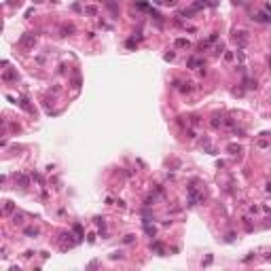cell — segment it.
<instances>
[{
	"instance_id": "obj_2",
	"label": "cell",
	"mask_w": 271,
	"mask_h": 271,
	"mask_svg": "<svg viewBox=\"0 0 271 271\" xmlns=\"http://www.w3.org/2000/svg\"><path fill=\"white\" fill-rule=\"evenodd\" d=\"M34 43H36V36H34V34H24V36L19 38V45H21L24 49H30V47H34Z\"/></svg>"
},
{
	"instance_id": "obj_18",
	"label": "cell",
	"mask_w": 271,
	"mask_h": 271,
	"mask_svg": "<svg viewBox=\"0 0 271 271\" xmlns=\"http://www.w3.org/2000/svg\"><path fill=\"white\" fill-rule=\"evenodd\" d=\"M244 83H246V87H248V89H256V80H250V78H246Z\"/></svg>"
},
{
	"instance_id": "obj_11",
	"label": "cell",
	"mask_w": 271,
	"mask_h": 271,
	"mask_svg": "<svg viewBox=\"0 0 271 271\" xmlns=\"http://www.w3.org/2000/svg\"><path fill=\"white\" fill-rule=\"evenodd\" d=\"M229 150H231V155H237V153H241V146L239 144H229Z\"/></svg>"
},
{
	"instance_id": "obj_8",
	"label": "cell",
	"mask_w": 271,
	"mask_h": 271,
	"mask_svg": "<svg viewBox=\"0 0 271 271\" xmlns=\"http://www.w3.org/2000/svg\"><path fill=\"white\" fill-rule=\"evenodd\" d=\"M72 32H74V26H64L61 28V36H70Z\"/></svg>"
},
{
	"instance_id": "obj_7",
	"label": "cell",
	"mask_w": 271,
	"mask_h": 271,
	"mask_svg": "<svg viewBox=\"0 0 271 271\" xmlns=\"http://www.w3.org/2000/svg\"><path fill=\"white\" fill-rule=\"evenodd\" d=\"M197 66H203V61L197 59V57H191V59H189V68H197Z\"/></svg>"
},
{
	"instance_id": "obj_15",
	"label": "cell",
	"mask_w": 271,
	"mask_h": 271,
	"mask_svg": "<svg viewBox=\"0 0 271 271\" xmlns=\"http://www.w3.org/2000/svg\"><path fill=\"white\" fill-rule=\"evenodd\" d=\"M26 235H28V237H36V235H38V229H32V227H28V229H26Z\"/></svg>"
},
{
	"instance_id": "obj_21",
	"label": "cell",
	"mask_w": 271,
	"mask_h": 271,
	"mask_svg": "<svg viewBox=\"0 0 271 271\" xmlns=\"http://www.w3.org/2000/svg\"><path fill=\"white\" fill-rule=\"evenodd\" d=\"M85 11H87V13H89V15H93V13H96V7H87V9H85Z\"/></svg>"
},
{
	"instance_id": "obj_1",
	"label": "cell",
	"mask_w": 271,
	"mask_h": 271,
	"mask_svg": "<svg viewBox=\"0 0 271 271\" xmlns=\"http://www.w3.org/2000/svg\"><path fill=\"white\" fill-rule=\"evenodd\" d=\"M201 199H203V195H199V193H197V187L191 184V187H189V206H197Z\"/></svg>"
},
{
	"instance_id": "obj_12",
	"label": "cell",
	"mask_w": 271,
	"mask_h": 271,
	"mask_svg": "<svg viewBox=\"0 0 271 271\" xmlns=\"http://www.w3.org/2000/svg\"><path fill=\"white\" fill-rule=\"evenodd\" d=\"M144 231H146V233H148L150 237L155 235V227H150V225H148V220H144Z\"/></svg>"
},
{
	"instance_id": "obj_22",
	"label": "cell",
	"mask_w": 271,
	"mask_h": 271,
	"mask_svg": "<svg viewBox=\"0 0 271 271\" xmlns=\"http://www.w3.org/2000/svg\"><path fill=\"white\" fill-rule=\"evenodd\" d=\"M267 193H271V182H269V184H267Z\"/></svg>"
},
{
	"instance_id": "obj_23",
	"label": "cell",
	"mask_w": 271,
	"mask_h": 271,
	"mask_svg": "<svg viewBox=\"0 0 271 271\" xmlns=\"http://www.w3.org/2000/svg\"><path fill=\"white\" fill-rule=\"evenodd\" d=\"M269 66H271V57H269Z\"/></svg>"
},
{
	"instance_id": "obj_3",
	"label": "cell",
	"mask_w": 271,
	"mask_h": 271,
	"mask_svg": "<svg viewBox=\"0 0 271 271\" xmlns=\"http://www.w3.org/2000/svg\"><path fill=\"white\" fill-rule=\"evenodd\" d=\"M252 19L258 21V24H269L271 21V15L269 13H258V15H252Z\"/></svg>"
},
{
	"instance_id": "obj_13",
	"label": "cell",
	"mask_w": 271,
	"mask_h": 271,
	"mask_svg": "<svg viewBox=\"0 0 271 271\" xmlns=\"http://www.w3.org/2000/svg\"><path fill=\"white\" fill-rule=\"evenodd\" d=\"M178 89H180V91H182V93H189V91H191L193 87H191V83H182V87H178Z\"/></svg>"
},
{
	"instance_id": "obj_20",
	"label": "cell",
	"mask_w": 271,
	"mask_h": 271,
	"mask_svg": "<svg viewBox=\"0 0 271 271\" xmlns=\"http://www.w3.org/2000/svg\"><path fill=\"white\" fill-rule=\"evenodd\" d=\"M225 125H227V127H233L235 121H233V119H225Z\"/></svg>"
},
{
	"instance_id": "obj_10",
	"label": "cell",
	"mask_w": 271,
	"mask_h": 271,
	"mask_svg": "<svg viewBox=\"0 0 271 271\" xmlns=\"http://www.w3.org/2000/svg\"><path fill=\"white\" fill-rule=\"evenodd\" d=\"M246 32H235V40H239V45H246Z\"/></svg>"
},
{
	"instance_id": "obj_5",
	"label": "cell",
	"mask_w": 271,
	"mask_h": 271,
	"mask_svg": "<svg viewBox=\"0 0 271 271\" xmlns=\"http://www.w3.org/2000/svg\"><path fill=\"white\" fill-rule=\"evenodd\" d=\"M2 80H7V83H11V80H17V72H13V70H7V72L2 74Z\"/></svg>"
},
{
	"instance_id": "obj_16",
	"label": "cell",
	"mask_w": 271,
	"mask_h": 271,
	"mask_svg": "<svg viewBox=\"0 0 271 271\" xmlns=\"http://www.w3.org/2000/svg\"><path fill=\"white\" fill-rule=\"evenodd\" d=\"M13 210H15V206H13L11 201H7V203H5V214H11Z\"/></svg>"
},
{
	"instance_id": "obj_19",
	"label": "cell",
	"mask_w": 271,
	"mask_h": 271,
	"mask_svg": "<svg viewBox=\"0 0 271 271\" xmlns=\"http://www.w3.org/2000/svg\"><path fill=\"white\" fill-rule=\"evenodd\" d=\"M72 229H74V233H76L78 237H83V229H80V225H74Z\"/></svg>"
},
{
	"instance_id": "obj_17",
	"label": "cell",
	"mask_w": 271,
	"mask_h": 271,
	"mask_svg": "<svg viewBox=\"0 0 271 271\" xmlns=\"http://www.w3.org/2000/svg\"><path fill=\"white\" fill-rule=\"evenodd\" d=\"M96 225H98V227L102 229V233H104V229H106V222H104V218H100V216H98V218H96Z\"/></svg>"
},
{
	"instance_id": "obj_6",
	"label": "cell",
	"mask_w": 271,
	"mask_h": 271,
	"mask_svg": "<svg viewBox=\"0 0 271 271\" xmlns=\"http://www.w3.org/2000/svg\"><path fill=\"white\" fill-rule=\"evenodd\" d=\"M176 47H180V49H189L191 43H189L187 38H178V40H176Z\"/></svg>"
},
{
	"instance_id": "obj_9",
	"label": "cell",
	"mask_w": 271,
	"mask_h": 271,
	"mask_svg": "<svg viewBox=\"0 0 271 271\" xmlns=\"http://www.w3.org/2000/svg\"><path fill=\"white\" fill-rule=\"evenodd\" d=\"M153 250H155L159 256H163V246H161V241H155V244H153Z\"/></svg>"
},
{
	"instance_id": "obj_4",
	"label": "cell",
	"mask_w": 271,
	"mask_h": 271,
	"mask_svg": "<svg viewBox=\"0 0 271 271\" xmlns=\"http://www.w3.org/2000/svg\"><path fill=\"white\" fill-rule=\"evenodd\" d=\"M15 182H19V184H21V189H26V187L30 184V180H28V176H26V174H15Z\"/></svg>"
},
{
	"instance_id": "obj_14",
	"label": "cell",
	"mask_w": 271,
	"mask_h": 271,
	"mask_svg": "<svg viewBox=\"0 0 271 271\" xmlns=\"http://www.w3.org/2000/svg\"><path fill=\"white\" fill-rule=\"evenodd\" d=\"M210 125H212V129H218V127L222 125V121H218V117H214V119L210 121Z\"/></svg>"
}]
</instances>
